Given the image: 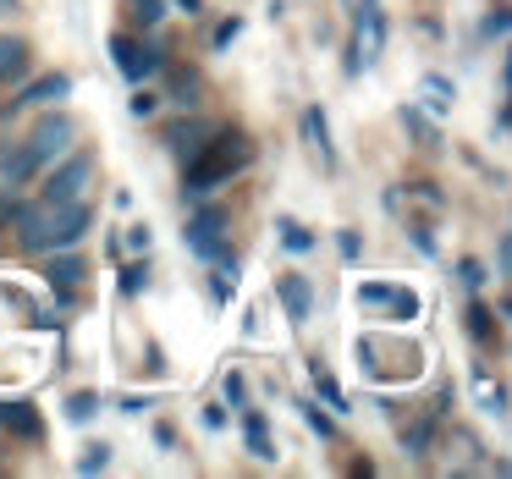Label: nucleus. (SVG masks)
<instances>
[{
    "instance_id": "obj_1",
    "label": "nucleus",
    "mask_w": 512,
    "mask_h": 479,
    "mask_svg": "<svg viewBox=\"0 0 512 479\" xmlns=\"http://www.w3.org/2000/svg\"><path fill=\"white\" fill-rule=\"evenodd\" d=\"M89 221H94V210L83 199L56 204V210H45V204L17 210V226H23V243L28 248H72L83 232H89Z\"/></svg>"
},
{
    "instance_id": "obj_2",
    "label": "nucleus",
    "mask_w": 512,
    "mask_h": 479,
    "mask_svg": "<svg viewBox=\"0 0 512 479\" xmlns=\"http://www.w3.org/2000/svg\"><path fill=\"white\" fill-rule=\"evenodd\" d=\"M254 160V149H248V138L237 133H215V144H199L188 155V193L193 199H204L210 188H221L226 177H237V171Z\"/></svg>"
},
{
    "instance_id": "obj_3",
    "label": "nucleus",
    "mask_w": 512,
    "mask_h": 479,
    "mask_svg": "<svg viewBox=\"0 0 512 479\" xmlns=\"http://www.w3.org/2000/svg\"><path fill=\"white\" fill-rule=\"evenodd\" d=\"M67 138H72V122H67V116H50V122H39L34 138H28L17 155H6V182H12V188H17V182H28L50 155H61V149H67Z\"/></svg>"
},
{
    "instance_id": "obj_4",
    "label": "nucleus",
    "mask_w": 512,
    "mask_h": 479,
    "mask_svg": "<svg viewBox=\"0 0 512 479\" xmlns=\"http://www.w3.org/2000/svg\"><path fill=\"white\" fill-rule=\"evenodd\" d=\"M89 177H94V155L83 149V155H72L67 166H61L56 177L45 182V193H39V204H45V210H56V204H72V199H83V188H89Z\"/></svg>"
},
{
    "instance_id": "obj_5",
    "label": "nucleus",
    "mask_w": 512,
    "mask_h": 479,
    "mask_svg": "<svg viewBox=\"0 0 512 479\" xmlns=\"http://www.w3.org/2000/svg\"><path fill=\"white\" fill-rule=\"evenodd\" d=\"M111 56H116V72H122L127 83L149 78V72L160 67V56H155V50H144L133 34H116V39H111Z\"/></svg>"
},
{
    "instance_id": "obj_6",
    "label": "nucleus",
    "mask_w": 512,
    "mask_h": 479,
    "mask_svg": "<svg viewBox=\"0 0 512 479\" xmlns=\"http://www.w3.org/2000/svg\"><path fill=\"white\" fill-rule=\"evenodd\" d=\"M221 226H226L221 210H199L188 221V248H193V254H204V259H221Z\"/></svg>"
},
{
    "instance_id": "obj_7",
    "label": "nucleus",
    "mask_w": 512,
    "mask_h": 479,
    "mask_svg": "<svg viewBox=\"0 0 512 479\" xmlns=\"http://www.w3.org/2000/svg\"><path fill=\"white\" fill-rule=\"evenodd\" d=\"M67 94H72V83L61 78V72H45V78L28 83V89L17 94V100L6 105V111H23V105H45V100H67Z\"/></svg>"
},
{
    "instance_id": "obj_8",
    "label": "nucleus",
    "mask_w": 512,
    "mask_h": 479,
    "mask_svg": "<svg viewBox=\"0 0 512 479\" xmlns=\"http://www.w3.org/2000/svg\"><path fill=\"white\" fill-rule=\"evenodd\" d=\"M380 39H386V17H380V6L369 0V6H364V23H358V61H364V67L380 56Z\"/></svg>"
},
{
    "instance_id": "obj_9",
    "label": "nucleus",
    "mask_w": 512,
    "mask_h": 479,
    "mask_svg": "<svg viewBox=\"0 0 512 479\" xmlns=\"http://www.w3.org/2000/svg\"><path fill=\"white\" fill-rule=\"evenodd\" d=\"M276 292H281V303H287V314L292 320H309V303H314V292H309V281L303 276H276Z\"/></svg>"
},
{
    "instance_id": "obj_10",
    "label": "nucleus",
    "mask_w": 512,
    "mask_h": 479,
    "mask_svg": "<svg viewBox=\"0 0 512 479\" xmlns=\"http://www.w3.org/2000/svg\"><path fill=\"white\" fill-rule=\"evenodd\" d=\"M0 424H6V430H17V435H28V441L39 435V413L28 408V402H12V408H0Z\"/></svg>"
},
{
    "instance_id": "obj_11",
    "label": "nucleus",
    "mask_w": 512,
    "mask_h": 479,
    "mask_svg": "<svg viewBox=\"0 0 512 479\" xmlns=\"http://www.w3.org/2000/svg\"><path fill=\"white\" fill-rule=\"evenodd\" d=\"M424 105H430V111H452V83H446L441 72L424 78Z\"/></svg>"
},
{
    "instance_id": "obj_12",
    "label": "nucleus",
    "mask_w": 512,
    "mask_h": 479,
    "mask_svg": "<svg viewBox=\"0 0 512 479\" xmlns=\"http://www.w3.org/2000/svg\"><path fill=\"white\" fill-rule=\"evenodd\" d=\"M243 435H248V452H254V457H276V452H270V435H265V419H259V413H248V419H243Z\"/></svg>"
},
{
    "instance_id": "obj_13",
    "label": "nucleus",
    "mask_w": 512,
    "mask_h": 479,
    "mask_svg": "<svg viewBox=\"0 0 512 479\" xmlns=\"http://www.w3.org/2000/svg\"><path fill=\"white\" fill-rule=\"evenodd\" d=\"M303 127H309V138H314V149H320V160H325V166H331V133H325V116L320 111H309V116H303Z\"/></svg>"
},
{
    "instance_id": "obj_14",
    "label": "nucleus",
    "mask_w": 512,
    "mask_h": 479,
    "mask_svg": "<svg viewBox=\"0 0 512 479\" xmlns=\"http://www.w3.org/2000/svg\"><path fill=\"white\" fill-rule=\"evenodd\" d=\"M281 243H287L292 254H309V248H314V232H303L298 221H281Z\"/></svg>"
},
{
    "instance_id": "obj_15",
    "label": "nucleus",
    "mask_w": 512,
    "mask_h": 479,
    "mask_svg": "<svg viewBox=\"0 0 512 479\" xmlns=\"http://www.w3.org/2000/svg\"><path fill=\"white\" fill-rule=\"evenodd\" d=\"M72 281H83V265L78 259H56L50 265V287H72Z\"/></svg>"
},
{
    "instance_id": "obj_16",
    "label": "nucleus",
    "mask_w": 512,
    "mask_h": 479,
    "mask_svg": "<svg viewBox=\"0 0 512 479\" xmlns=\"http://www.w3.org/2000/svg\"><path fill=\"white\" fill-rule=\"evenodd\" d=\"M314 391H320V397H325V402H331V408H347V397H342V386H336V380H331V375H325V369H320V364H314Z\"/></svg>"
},
{
    "instance_id": "obj_17",
    "label": "nucleus",
    "mask_w": 512,
    "mask_h": 479,
    "mask_svg": "<svg viewBox=\"0 0 512 479\" xmlns=\"http://www.w3.org/2000/svg\"><path fill=\"white\" fill-rule=\"evenodd\" d=\"M17 67H23V45L17 39H0V78H12Z\"/></svg>"
},
{
    "instance_id": "obj_18",
    "label": "nucleus",
    "mask_w": 512,
    "mask_h": 479,
    "mask_svg": "<svg viewBox=\"0 0 512 479\" xmlns=\"http://www.w3.org/2000/svg\"><path fill=\"white\" fill-rule=\"evenodd\" d=\"M391 292L397 287H386V281H364V287H358V303H391Z\"/></svg>"
},
{
    "instance_id": "obj_19",
    "label": "nucleus",
    "mask_w": 512,
    "mask_h": 479,
    "mask_svg": "<svg viewBox=\"0 0 512 479\" xmlns=\"http://www.w3.org/2000/svg\"><path fill=\"white\" fill-rule=\"evenodd\" d=\"M232 292H237V265H221V276H215V298H232Z\"/></svg>"
},
{
    "instance_id": "obj_20",
    "label": "nucleus",
    "mask_w": 512,
    "mask_h": 479,
    "mask_svg": "<svg viewBox=\"0 0 512 479\" xmlns=\"http://www.w3.org/2000/svg\"><path fill=\"white\" fill-rule=\"evenodd\" d=\"M138 287H144V265H127V270H122V292L133 298Z\"/></svg>"
},
{
    "instance_id": "obj_21",
    "label": "nucleus",
    "mask_w": 512,
    "mask_h": 479,
    "mask_svg": "<svg viewBox=\"0 0 512 479\" xmlns=\"http://www.w3.org/2000/svg\"><path fill=\"white\" fill-rule=\"evenodd\" d=\"M67 413H72V419L83 424V419H89V413H94V397H89V391H83V397H72V402H67Z\"/></svg>"
},
{
    "instance_id": "obj_22",
    "label": "nucleus",
    "mask_w": 512,
    "mask_h": 479,
    "mask_svg": "<svg viewBox=\"0 0 512 479\" xmlns=\"http://www.w3.org/2000/svg\"><path fill=\"white\" fill-rule=\"evenodd\" d=\"M303 419H309V424H314V430H320V435H331V419H325L320 408H309V402H303Z\"/></svg>"
},
{
    "instance_id": "obj_23",
    "label": "nucleus",
    "mask_w": 512,
    "mask_h": 479,
    "mask_svg": "<svg viewBox=\"0 0 512 479\" xmlns=\"http://www.w3.org/2000/svg\"><path fill=\"white\" fill-rule=\"evenodd\" d=\"M78 468H83V474H100V468H105V446H94V452H89V457H83V463H78Z\"/></svg>"
},
{
    "instance_id": "obj_24",
    "label": "nucleus",
    "mask_w": 512,
    "mask_h": 479,
    "mask_svg": "<svg viewBox=\"0 0 512 479\" xmlns=\"http://www.w3.org/2000/svg\"><path fill=\"white\" fill-rule=\"evenodd\" d=\"M485 281V270H479V259H463V287H479Z\"/></svg>"
},
{
    "instance_id": "obj_25",
    "label": "nucleus",
    "mask_w": 512,
    "mask_h": 479,
    "mask_svg": "<svg viewBox=\"0 0 512 479\" xmlns=\"http://www.w3.org/2000/svg\"><path fill=\"white\" fill-rule=\"evenodd\" d=\"M468 331H474V336H490V314L474 309V314H468Z\"/></svg>"
},
{
    "instance_id": "obj_26",
    "label": "nucleus",
    "mask_w": 512,
    "mask_h": 479,
    "mask_svg": "<svg viewBox=\"0 0 512 479\" xmlns=\"http://www.w3.org/2000/svg\"><path fill=\"white\" fill-rule=\"evenodd\" d=\"M237 28H243L237 17H232V23H221V28H215V45H232V39H237Z\"/></svg>"
},
{
    "instance_id": "obj_27",
    "label": "nucleus",
    "mask_w": 512,
    "mask_h": 479,
    "mask_svg": "<svg viewBox=\"0 0 512 479\" xmlns=\"http://www.w3.org/2000/svg\"><path fill=\"white\" fill-rule=\"evenodd\" d=\"M490 34H512V12H501V17H490Z\"/></svg>"
},
{
    "instance_id": "obj_28",
    "label": "nucleus",
    "mask_w": 512,
    "mask_h": 479,
    "mask_svg": "<svg viewBox=\"0 0 512 479\" xmlns=\"http://www.w3.org/2000/svg\"><path fill=\"white\" fill-rule=\"evenodd\" d=\"M501 270H507V276H512V232L501 237Z\"/></svg>"
},
{
    "instance_id": "obj_29",
    "label": "nucleus",
    "mask_w": 512,
    "mask_h": 479,
    "mask_svg": "<svg viewBox=\"0 0 512 479\" xmlns=\"http://www.w3.org/2000/svg\"><path fill=\"white\" fill-rule=\"evenodd\" d=\"M507 83H512V61H507Z\"/></svg>"
}]
</instances>
